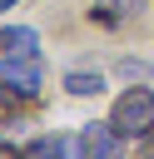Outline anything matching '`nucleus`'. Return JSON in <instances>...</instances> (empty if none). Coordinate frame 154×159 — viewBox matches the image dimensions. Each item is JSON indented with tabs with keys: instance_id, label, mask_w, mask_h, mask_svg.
I'll use <instances>...</instances> for the list:
<instances>
[{
	"instance_id": "7ed1b4c3",
	"label": "nucleus",
	"mask_w": 154,
	"mask_h": 159,
	"mask_svg": "<svg viewBox=\"0 0 154 159\" xmlns=\"http://www.w3.org/2000/svg\"><path fill=\"white\" fill-rule=\"evenodd\" d=\"M79 144H84V154H99V159H114V154H124V134H119L109 119H104V124H84Z\"/></svg>"
},
{
	"instance_id": "20e7f679",
	"label": "nucleus",
	"mask_w": 154,
	"mask_h": 159,
	"mask_svg": "<svg viewBox=\"0 0 154 159\" xmlns=\"http://www.w3.org/2000/svg\"><path fill=\"white\" fill-rule=\"evenodd\" d=\"M0 50H5V55H40V35H35L30 25L0 30Z\"/></svg>"
},
{
	"instance_id": "9d476101",
	"label": "nucleus",
	"mask_w": 154,
	"mask_h": 159,
	"mask_svg": "<svg viewBox=\"0 0 154 159\" xmlns=\"http://www.w3.org/2000/svg\"><path fill=\"white\" fill-rule=\"evenodd\" d=\"M5 94H10V89H5V84H0V104H5Z\"/></svg>"
},
{
	"instance_id": "39448f33",
	"label": "nucleus",
	"mask_w": 154,
	"mask_h": 159,
	"mask_svg": "<svg viewBox=\"0 0 154 159\" xmlns=\"http://www.w3.org/2000/svg\"><path fill=\"white\" fill-rule=\"evenodd\" d=\"M139 5H144V0H99V5L89 10V20H99V25H114V20H129V15H139Z\"/></svg>"
},
{
	"instance_id": "f03ea898",
	"label": "nucleus",
	"mask_w": 154,
	"mask_h": 159,
	"mask_svg": "<svg viewBox=\"0 0 154 159\" xmlns=\"http://www.w3.org/2000/svg\"><path fill=\"white\" fill-rule=\"evenodd\" d=\"M0 84H5L10 94H20V99H35L40 84H45L40 55H5V60H0Z\"/></svg>"
},
{
	"instance_id": "423d86ee",
	"label": "nucleus",
	"mask_w": 154,
	"mask_h": 159,
	"mask_svg": "<svg viewBox=\"0 0 154 159\" xmlns=\"http://www.w3.org/2000/svg\"><path fill=\"white\" fill-rule=\"evenodd\" d=\"M25 154H84L79 139H60V134H45V139H30Z\"/></svg>"
},
{
	"instance_id": "0eeeda50",
	"label": "nucleus",
	"mask_w": 154,
	"mask_h": 159,
	"mask_svg": "<svg viewBox=\"0 0 154 159\" xmlns=\"http://www.w3.org/2000/svg\"><path fill=\"white\" fill-rule=\"evenodd\" d=\"M65 89H70V94H99V89H104V75H99V70H94V75H89V70H70V75H65Z\"/></svg>"
},
{
	"instance_id": "6e6552de",
	"label": "nucleus",
	"mask_w": 154,
	"mask_h": 159,
	"mask_svg": "<svg viewBox=\"0 0 154 159\" xmlns=\"http://www.w3.org/2000/svg\"><path fill=\"white\" fill-rule=\"evenodd\" d=\"M119 75H129V80L139 75V80H144V75H149V65H139V60H119Z\"/></svg>"
},
{
	"instance_id": "f257e3e1",
	"label": "nucleus",
	"mask_w": 154,
	"mask_h": 159,
	"mask_svg": "<svg viewBox=\"0 0 154 159\" xmlns=\"http://www.w3.org/2000/svg\"><path fill=\"white\" fill-rule=\"evenodd\" d=\"M109 124H114L124 139L149 134V129H154V89H124V94L114 99V109H109Z\"/></svg>"
},
{
	"instance_id": "1a4fd4ad",
	"label": "nucleus",
	"mask_w": 154,
	"mask_h": 159,
	"mask_svg": "<svg viewBox=\"0 0 154 159\" xmlns=\"http://www.w3.org/2000/svg\"><path fill=\"white\" fill-rule=\"evenodd\" d=\"M10 5H20V0H0V10H10Z\"/></svg>"
}]
</instances>
